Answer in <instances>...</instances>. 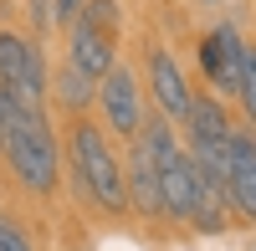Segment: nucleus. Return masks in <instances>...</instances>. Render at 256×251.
Returning <instances> with one entry per match:
<instances>
[{"instance_id": "obj_1", "label": "nucleus", "mask_w": 256, "mask_h": 251, "mask_svg": "<svg viewBox=\"0 0 256 251\" xmlns=\"http://www.w3.org/2000/svg\"><path fill=\"white\" fill-rule=\"evenodd\" d=\"M0 118H6L0 154H6L16 184H26L31 195H52L56 174H62V154H56V138L46 128V118H41V108H26L20 98L0 92Z\"/></svg>"}, {"instance_id": "obj_2", "label": "nucleus", "mask_w": 256, "mask_h": 251, "mask_svg": "<svg viewBox=\"0 0 256 251\" xmlns=\"http://www.w3.org/2000/svg\"><path fill=\"white\" fill-rule=\"evenodd\" d=\"M72 174H77V190L92 200V210H102V216H123L128 210L123 159L113 149L108 128L92 123L88 113H77V128H72Z\"/></svg>"}, {"instance_id": "obj_3", "label": "nucleus", "mask_w": 256, "mask_h": 251, "mask_svg": "<svg viewBox=\"0 0 256 251\" xmlns=\"http://www.w3.org/2000/svg\"><path fill=\"white\" fill-rule=\"evenodd\" d=\"M0 92L20 98L26 108H41L46 98V62L41 46L20 31H0Z\"/></svg>"}, {"instance_id": "obj_4", "label": "nucleus", "mask_w": 256, "mask_h": 251, "mask_svg": "<svg viewBox=\"0 0 256 251\" xmlns=\"http://www.w3.org/2000/svg\"><path fill=\"white\" fill-rule=\"evenodd\" d=\"M159 205H164L169 220L200 226V216H205V195H200V174H195L190 149H174V154L159 159Z\"/></svg>"}, {"instance_id": "obj_5", "label": "nucleus", "mask_w": 256, "mask_h": 251, "mask_svg": "<svg viewBox=\"0 0 256 251\" xmlns=\"http://www.w3.org/2000/svg\"><path fill=\"white\" fill-rule=\"evenodd\" d=\"M98 108H102V128H108V138H134L144 128L138 77L128 67H108V77H98Z\"/></svg>"}, {"instance_id": "obj_6", "label": "nucleus", "mask_w": 256, "mask_h": 251, "mask_svg": "<svg viewBox=\"0 0 256 251\" xmlns=\"http://www.w3.org/2000/svg\"><path fill=\"white\" fill-rule=\"evenodd\" d=\"M226 205L256 226V128H230L226 138Z\"/></svg>"}, {"instance_id": "obj_7", "label": "nucleus", "mask_w": 256, "mask_h": 251, "mask_svg": "<svg viewBox=\"0 0 256 251\" xmlns=\"http://www.w3.org/2000/svg\"><path fill=\"white\" fill-rule=\"evenodd\" d=\"M241 62H246V41H241V31L230 26V20L210 26V36L200 41V72H205L210 88H216V98H220V92H236Z\"/></svg>"}, {"instance_id": "obj_8", "label": "nucleus", "mask_w": 256, "mask_h": 251, "mask_svg": "<svg viewBox=\"0 0 256 251\" xmlns=\"http://www.w3.org/2000/svg\"><path fill=\"white\" fill-rule=\"evenodd\" d=\"M123 190H128V210H138L144 220H159L164 205H159V159L134 138V149L123 159Z\"/></svg>"}, {"instance_id": "obj_9", "label": "nucleus", "mask_w": 256, "mask_h": 251, "mask_svg": "<svg viewBox=\"0 0 256 251\" xmlns=\"http://www.w3.org/2000/svg\"><path fill=\"white\" fill-rule=\"evenodd\" d=\"M118 31H98L88 20H72L67 26V62L82 67L88 77H108V67H118Z\"/></svg>"}, {"instance_id": "obj_10", "label": "nucleus", "mask_w": 256, "mask_h": 251, "mask_svg": "<svg viewBox=\"0 0 256 251\" xmlns=\"http://www.w3.org/2000/svg\"><path fill=\"white\" fill-rule=\"evenodd\" d=\"M148 88H154V98H159V108H164V118L169 123H184V113H190V77L180 72V62L169 56L164 46H154L148 52Z\"/></svg>"}, {"instance_id": "obj_11", "label": "nucleus", "mask_w": 256, "mask_h": 251, "mask_svg": "<svg viewBox=\"0 0 256 251\" xmlns=\"http://www.w3.org/2000/svg\"><path fill=\"white\" fill-rule=\"evenodd\" d=\"M46 92H52L67 113H88L92 102H98V77H88L82 67H72V62H62L56 77H46Z\"/></svg>"}, {"instance_id": "obj_12", "label": "nucleus", "mask_w": 256, "mask_h": 251, "mask_svg": "<svg viewBox=\"0 0 256 251\" xmlns=\"http://www.w3.org/2000/svg\"><path fill=\"white\" fill-rule=\"evenodd\" d=\"M236 98L246 108V123L256 128V46L246 41V62H241V82H236Z\"/></svg>"}, {"instance_id": "obj_13", "label": "nucleus", "mask_w": 256, "mask_h": 251, "mask_svg": "<svg viewBox=\"0 0 256 251\" xmlns=\"http://www.w3.org/2000/svg\"><path fill=\"white\" fill-rule=\"evenodd\" d=\"M77 20H88V26H98V31H118V0H82Z\"/></svg>"}, {"instance_id": "obj_14", "label": "nucleus", "mask_w": 256, "mask_h": 251, "mask_svg": "<svg viewBox=\"0 0 256 251\" xmlns=\"http://www.w3.org/2000/svg\"><path fill=\"white\" fill-rule=\"evenodd\" d=\"M0 251H36V246H31V236L20 231L10 216H0Z\"/></svg>"}, {"instance_id": "obj_15", "label": "nucleus", "mask_w": 256, "mask_h": 251, "mask_svg": "<svg viewBox=\"0 0 256 251\" xmlns=\"http://www.w3.org/2000/svg\"><path fill=\"white\" fill-rule=\"evenodd\" d=\"M77 16H82V0H52V20H56L62 31H67Z\"/></svg>"}, {"instance_id": "obj_16", "label": "nucleus", "mask_w": 256, "mask_h": 251, "mask_svg": "<svg viewBox=\"0 0 256 251\" xmlns=\"http://www.w3.org/2000/svg\"><path fill=\"white\" fill-rule=\"evenodd\" d=\"M31 16H36V26H52V0H31Z\"/></svg>"}, {"instance_id": "obj_17", "label": "nucleus", "mask_w": 256, "mask_h": 251, "mask_svg": "<svg viewBox=\"0 0 256 251\" xmlns=\"http://www.w3.org/2000/svg\"><path fill=\"white\" fill-rule=\"evenodd\" d=\"M205 6H216V0H205Z\"/></svg>"}]
</instances>
